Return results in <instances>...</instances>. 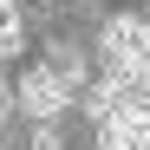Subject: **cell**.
<instances>
[{"label": "cell", "mask_w": 150, "mask_h": 150, "mask_svg": "<svg viewBox=\"0 0 150 150\" xmlns=\"http://www.w3.org/2000/svg\"><path fill=\"white\" fill-rule=\"evenodd\" d=\"M65 98H72V85L59 79V72H52V65H33V72H26V79H20V85H13V105H20V111H33L39 124H52V117L65 111Z\"/></svg>", "instance_id": "6da1fadb"}, {"label": "cell", "mask_w": 150, "mask_h": 150, "mask_svg": "<svg viewBox=\"0 0 150 150\" xmlns=\"http://www.w3.org/2000/svg\"><path fill=\"white\" fill-rule=\"evenodd\" d=\"M105 59H150V20L144 13H111L105 20Z\"/></svg>", "instance_id": "7a4b0ae2"}, {"label": "cell", "mask_w": 150, "mask_h": 150, "mask_svg": "<svg viewBox=\"0 0 150 150\" xmlns=\"http://www.w3.org/2000/svg\"><path fill=\"white\" fill-rule=\"evenodd\" d=\"M20 46H26V33H20V7L0 0V59H20Z\"/></svg>", "instance_id": "3957f363"}, {"label": "cell", "mask_w": 150, "mask_h": 150, "mask_svg": "<svg viewBox=\"0 0 150 150\" xmlns=\"http://www.w3.org/2000/svg\"><path fill=\"white\" fill-rule=\"evenodd\" d=\"M33 150H59V131H52V124H39V131H33Z\"/></svg>", "instance_id": "277c9868"}, {"label": "cell", "mask_w": 150, "mask_h": 150, "mask_svg": "<svg viewBox=\"0 0 150 150\" xmlns=\"http://www.w3.org/2000/svg\"><path fill=\"white\" fill-rule=\"evenodd\" d=\"M13 111V91H7V79H0V117H7Z\"/></svg>", "instance_id": "5b68a950"}]
</instances>
